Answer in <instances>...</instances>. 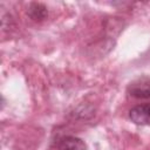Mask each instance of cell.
Returning a JSON list of instances; mask_svg holds the SVG:
<instances>
[{
    "instance_id": "cell-4",
    "label": "cell",
    "mask_w": 150,
    "mask_h": 150,
    "mask_svg": "<svg viewBox=\"0 0 150 150\" xmlns=\"http://www.w3.org/2000/svg\"><path fill=\"white\" fill-rule=\"evenodd\" d=\"M27 14L34 21H42L43 19H46L48 12L45 5L40 2H32L27 9Z\"/></svg>"
},
{
    "instance_id": "cell-3",
    "label": "cell",
    "mask_w": 150,
    "mask_h": 150,
    "mask_svg": "<svg viewBox=\"0 0 150 150\" xmlns=\"http://www.w3.org/2000/svg\"><path fill=\"white\" fill-rule=\"evenodd\" d=\"M55 150H87V145L81 138L66 135L57 138Z\"/></svg>"
},
{
    "instance_id": "cell-1",
    "label": "cell",
    "mask_w": 150,
    "mask_h": 150,
    "mask_svg": "<svg viewBox=\"0 0 150 150\" xmlns=\"http://www.w3.org/2000/svg\"><path fill=\"white\" fill-rule=\"evenodd\" d=\"M127 93L134 98H150V77H141L132 81L128 86Z\"/></svg>"
},
{
    "instance_id": "cell-2",
    "label": "cell",
    "mask_w": 150,
    "mask_h": 150,
    "mask_svg": "<svg viewBox=\"0 0 150 150\" xmlns=\"http://www.w3.org/2000/svg\"><path fill=\"white\" fill-rule=\"evenodd\" d=\"M129 118L138 125H150V103L135 105L129 110Z\"/></svg>"
}]
</instances>
